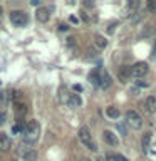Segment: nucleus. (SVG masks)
Listing matches in <instances>:
<instances>
[{"label": "nucleus", "instance_id": "obj_1", "mask_svg": "<svg viewBox=\"0 0 156 161\" xmlns=\"http://www.w3.org/2000/svg\"><path fill=\"white\" fill-rule=\"evenodd\" d=\"M39 134H40V126L37 121H29L27 123V128L24 131V141L27 144H32L39 139Z\"/></svg>", "mask_w": 156, "mask_h": 161}, {"label": "nucleus", "instance_id": "obj_2", "mask_svg": "<svg viewBox=\"0 0 156 161\" xmlns=\"http://www.w3.org/2000/svg\"><path fill=\"white\" fill-rule=\"evenodd\" d=\"M79 139H81V143H82L87 149L98 151V144H96V141L92 139V136H91V133H89L87 128H81V129H79Z\"/></svg>", "mask_w": 156, "mask_h": 161}, {"label": "nucleus", "instance_id": "obj_3", "mask_svg": "<svg viewBox=\"0 0 156 161\" xmlns=\"http://www.w3.org/2000/svg\"><path fill=\"white\" fill-rule=\"evenodd\" d=\"M10 22L17 27H24L29 22V15L24 12V10H12L10 12Z\"/></svg>", "mask_w": 156, "mask_h": 161}, {"label": "nucleus", "instance_id": "obj_4", "mask_svg": "<svg viewBox=\"0 0 156 161\" xmlns=\"http://www.w3.org/2000/svg\"><path fill=\"white\" fill-rule=\"evenodd\" d=\"M126 123H128V126L133 129H141V126H143V118H141V114H138L136 111H128V113H126Z\"/></svg>", "mask_w": 156, "mask_h": 161}, {"label": "nucleus", "instance_id": "obj_5", "mask_svg": "<svg viewBox=\"0 0 156 161\" xmlns=\"http://www.w3.org/2000/svg\"><path fill=\"white\" fill-rule=\"evenodd\" d=\"M148 70H149V67L146 62H136L134 65H131V75L134 79H141L143 75L148 74Z\"/></svg>", "mask_w": 156, "mask_h": 161}, {"label": "nucleus", "instance_id": "obj_6", "mask_svg": "<svg viewBox=\"0 0 156 161\" xmlns=\"http://www.w3.org/2000/svg\"><path fill=\"white\" fill-rule=\"evenodd\" d=\"M103 138H104V141L108 144H111V146H118L119 144V139H118V136H116L113 131H109V129H106L104 133H103Z\"/></svg>", "mask_w": 156, "mask_h": 161}, {"label": "nucleus", "instance_id": "obj_7", "mask_svg": "<svg viewBox=\"0 0 156 161\" xmlns=\"http://www.w3.org/2000/svg\"><path fill=\"white\" fill-rule=\"evenodd\" d=\"M111 75L106 72V70H101V82H99V87L101 89H109L111 87Z\"/></svg>", "mask_w": 156, "mask_h": 161}, {"label": "nucleus", "instance_id": "obj_8", "mask_svg": "<svg viewBox=\"0 0 156 161\" xmlns=\"http://www.w3.org/2000/svg\"><path fill=\"white\" fill-rule=\"evenodd\" d=\"M118 77H119L121 82H126V80H128L129 77H133V75H131V67H126V65L119 67V70H118Z\"/></svg>", "mask_w": 156, "mask_h": 161}, {"label": "nucleus", "instance_id": "obj_9", "mask_svg": "<svg viewBox=\"0 0 156 161\" xmlns=\"http://www.w3.org/2000/svg\"><path fill=\"white\" fill-rule=\"evenodd\" d=\"M144 108L148 113H156V97L154 96H148L144 101Z\"/></svg>", "mask_w": 156, "mask_h": 161}, {"label": "nucleus", "instance_id": "obj_10", "mask_svg": "<svg viewBox=\"0 0 156 161\" xmlns=\"http://www.w3.org/2000/svg\"><path fill=\"white\" fill-rule=\"evenodd\" d=\"M35 17H37L39 22H47V20H49V8H45V7L37 8V14H35Z\"/></svg>", "mask_w": 156, "mask_h": 161}, {"label": "nucleus", "instance_id": "obj_11", "mask_svg": "<svg viewBox=\"0 0 156 161\" xmlns=\"http://www.w3.org/2000/svg\"><path fill=\"white\" fill-rule=\"evenodd\" d=\"M10 149V138L5 133H0V151H8Z\"/></svg>", "mask_w": 156, "mask_h": 161}, {"label": "nucleus", "instance_id": "obj_12", "mask_svg": "<svg viewBox=\"0 0 156 161\" xmlns=\"http://www.w3.org/2000/svg\"><path fill=\"white\" fill-rule=\"evenodd\" d=\"M15 116H17V119H22L25 113H27V106L22 104V103H15Z\"/></svg>", "mask_w": 156, "mask_h": 161}, {"label": "nucleus", "instance_id": "obj_13", "mask_svg": "<svg viewBox=\"0 0 156 161\" xmlns=\"http://www.w3.org/2000/svg\"><path fill=\"white\" fill-rule=\"evenodd\" d=\"M106 116H108L109 119H119L121 111L118 108H114V106H111V108H106Z\"/></svg>", "mask_w": 156, "mask_h": 161}, {"label": "nucleus", "instance_id": "obj_14", "mask_svg": "<svg viewBox=\"0 0 156 161\" xmlns=\"http://www.w3.org/2000/svg\"><path fill=\"white\" fill-rule=\"evenodd\" d=\"M81 104H82V99H81L79 94H70L69 96V106L70 108H81Z\"/></svg>", "mask_w": 156, "mask_h": 161}, {"label": "nucleus", "instance_id": "obj_15", "mask_svg": "<svg viewBox=\"0 0 156 161\" xmlns=\"http://www.w3.org/2000/svg\"><path fill=\"white\" fill-rule=\"evenodd\" d=\"M24 156V159L25 161H35L37 159V151H34V149H25V151H22V153H20Z\"/></svg>", "mask_w": 156, "mask_h": 161}, {"label": "nucleus", "instance_id": "obj_16", "mask_svg": "<svg viewBox=\"0 0 156 161\" xmlns=\"http://www.w3.org/2000/svg\"><path fill=\"white\" fill-rule=\"evenodd\" d=\"M25 128H27V123H24V119H17V124H15L14 128H12V133H14V134L22 133V134H24Z\"/></svg>", "mask_w": 156, "mask_h": 161}, {"label": "nucleus", "instance_id": "obj_17", "mask_svg": "<svg viewBox=\"0 0 156 161\" xmlns=\"http://www.w3.org/2000/svg\"><path fill=\"white\" fill-rule=\"evenodd\" d=\"M94 45H96L99 50H103V49L108 47V40H106L103 35H96V37H94Z\"/></svg>", "mask_w": 156, "mask_h": 161}, {"label": "nucleus", "instance_id": "obj_18", "mask_svg": "<svg viewBox=\"0 0 156 161\" xmlns=\"http://www.w3.org/2000/svg\"><path fill=\"white\" fill-rule=\"evenodd\" d=\"M89 80L94 86H99V82H101V70H92V72L89 74Z\"/></svg>", "mask_w": 156, "mask_h": 161}, {"label": "nucleus", "instance_id": "obj_19", "mask_svg": "<svg viewBox=\"0 0 156 161\" xmlns=\"http://www.w3.org/2000/svg\"><path fill=\"white\" fill-rule=\"evenodd\" d=\"M141 144H143V151H144V153H148L149 144H151V133H146V134L143 136V139H141Z\"/></svg>", "mask_w": 156, "mask_h": 161}, {"label": "nucleus", "instance_id": "obj_20", "mask_svg": "<svg viewBox=\"0 0 156 161\" xmlns=\"http://www.w3.org/2000/svg\"><path fill=\"white\" fill-rule=\"evenodd\" d=\"M146 7H148L149 12H156V0H149V2L146 3Z\"/></svg>", "mask_w": 156, "mask_h": 161}, {"label": "nucleus", "instance_id": "obj_21", "mask_svg": "<svg viewBox=\"0 0 156 161\" xmlns=\"http://www.w3.org/2000/svg\"><path fill=\"white\" fill-rule=\"evenodd\" d=\"M148 82H146V80H143V79H138L136 80V87H148Z\"/></svg>", "mask_w": 156, "mask_h": 161}, {"label": "nucleus", "instance_id": "obj_22", "mask_svg": "<svg viewBox=\"0 0 156 161\" xmlns=\"http://www.w3.org/2000/svg\"><path fill=\"white\" fill-rule=\"evenodd\" d=\"M116 25H118V22H113V24H109V25H108V32H109V34H113V32H114Z\"/></svg>", "mask_w": 156, "mask_h": 161}, {"label": "nucleus", "instance_id": "obj_23", "mask_svg": "<svg viewBox=\"0 0 156 161\" xmlns=\"http://www.w3.org/2000/svg\"><path fill=\"white\" fill-rule=\"evenodd\" d=\"M108 161H119V154H108Z\"/></svg>", "mask_w": 156, "mask_h": 161}, {"label": "nucleus", "instance_id": "obj_24", "mask_svg": "<svg viewBox=\"0 0 156 161\" xmlns=\"http://www.w3.org/2000/svg\"><path fill=\"white\" fill-rule=\"evenodd\" d=\"M5 121H7V114H5V113H0V126L5 124Z\"/></svg>", "mask_w": 156, "mask_h": 161}, {"label": "nucleus", "instance_id": "obj_25", "mask_svg": "<svg viewBox=\"0 0 156 161\" xmlns=\"http://www.w3.org/2000/svg\"><path fill=\"white\" fill-rule=\"evenodd\" d=\"M3 104H5V94L0 92V108H3Z\"/></svg>", "mask_w": 156, "mask_h": 161}, {"label": "nucleus", "instance_id": "obj_26", "mask_svg": "<svg viewBox=\"0 0 156 161\" xmlns=\"http://www.w3.org/2000/svg\"><path fill=\"white\" fill-rule=\"evenodd\" d=\"M87 52H89V59H94L96 55H98V54H96V50H94V49H89Z\"/></svg>", "mask_w": 156, "mask_h": 161}, {"label": "nucleus", "instance_id": "obj_27", "mask_svg": "<svg viewBox=\"0 0 156 161\" xmlns=\"http://www.w3.org/2000/svg\"><path fill=\"white\" fill-rule=\"evenodd\" d=\"M118 128H119V131H121V133H123V136H126V134H128V131H126V128H124L123 124H119Z\"/></svg>", "mask_w": 156, "mask_h": 161}, {"label": "nucleus", "instance_id": "obj_28", "mask_svg": "<svg viewBox=\"0 0 156 161\" xmlns=\"http://www.w3.org/2000/svg\"><path fill=\"white\" fill-rule=\"evenodd\" d=\"M74 44H75V39H74V37H69V39H67V45L70 47V45H74Z\"/></svg>", "mask_w": 156, "mask_h": 161}, {"label": "nucleus", "instance_id": "obj_29", "mask_svg": "<svg viewBox=\"0 0 156 161\" xmlns=\"http://www.w3.org/2000/svg\"><path fill=\"white\" fill-rule=\"evenodd\" d=\"M72 89H74V91H77V92H81V91H82V86H79V84H74V86H72Z\"/></svg>", "mask_w": 156, "mask_h": 161}, {"label": "nucleus", "instance_id": "obj_30", "mask_svg": "<svg viewBox=\"0 0 156 161\" xmlns=\"http://www.w3.org/2000/svg\"><path fill=\"white\" fill-rule=\"evenodd\" d=\"M67 29H69V27H67L65 24H60V25H59V30H62V32H65Z\"/></svg>", "mask_w": 156, "mask_h": 161}, {"label": "nucleus", "instance_id": "obj_31", "mask_svg": "<svg viewBox=\"0 0 156 161\" xmlns=\"http://www.w3.org/2000/svg\"><path fill=\"white\" fill-rule=\"evenodd\" d=\"M69 20H70L72 24H77V22H79V19H77V17H74V15H72V17H70Z\"/></svg>", "mask_w": 156, "mask_h": 161}, {"label": "nucleus", "instance_id": "obj_32", "mask_svg": "<svg viewBox=\"0 0 156 161\" xmlns=\"http://www.w3.org/2000/svg\"><path fill=\"white\" fill-rule=\"evenodd\" d=\"M2 17H3V8L0 7V20H2Z\"/></svg>", "mask_w": 156, "mask_h": 161}, {"label": "nucleus", "instance_id": "obj_33", "mask_svg": "<svg viewBox=\"0 0 156 161\" xmlns=\"http://www.w3.org/2000/svg\"><path fill=\"white\" fill-rule=\"evenodd\" d=\"M119 161H128V159H126L124 156H119Z\"/></svg>", "mask_w": 156, "mask_h": 161}, {"label": "nucleus", "instance_id": "obj_34", "mask_svg": "<svg viewBox=\"0 0 156 161\" xmlns=\"http://www.w3.org/2000/svg\"><path fill=\"white\" fill-rule=\"evenodd\" d=\"M154 52H156V40H154V49H153V54L151 55H154Z\"/></svg>", "mask_w": 156, "mask_h": 161}]
</instances>
